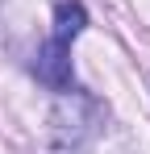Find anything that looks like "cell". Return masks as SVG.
<instances>
[{"mask_svg":"<svg viewBox=\"0 0 150 154\" xmlns=\"http://www.w3.org/2000/svg\"><path fill=\"white\" fill-rule=\"evenodd\" d=\"M96 133V104L79 92H63L50 112V154H92Z\"/></svg>","mask_w":150,"mask_h":154,"instance_id":"6da1fadb","label":"cell"},{"mask_svg":"<svg viewBox=\"0 0 150 154\" xmlns=\"http://www.w3.org/2000/svg\"><path fill=\"white\" fill-rule=\"evenodd\" d=\"M33 71H38V79L50 83L54 92H71V38L50 33V42L38 50Z\"/></svg>","mask_w":150,"mask_h":154,"instance_id":"7a4b0ae2","label":"cell"},{"mask_svg":"<svg viewBox=\"0 0 150 154\" xmlns=\"http://www.w3.org/2000/svg\"><path fill=\"white\" fill-rule=\"evenodd\" d=\"M83 25H88V13H83V4L79 0H63L58 8H54V33L58 38H79L83 33Z\"/></svg>","mask_w":150,"mask_h":154,"instance_id":"3957f363","label":"cell"}]
</instances>
